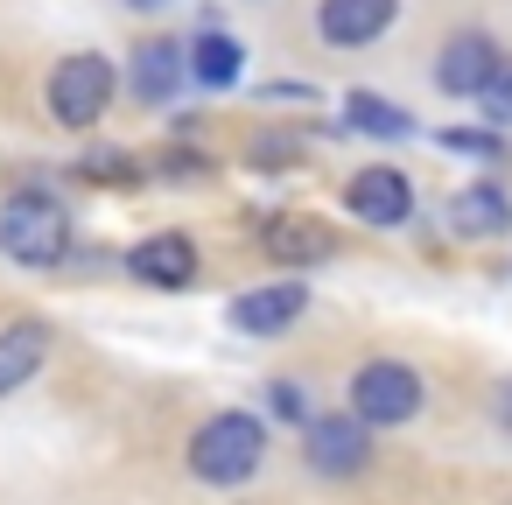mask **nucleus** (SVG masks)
I'll return each mask as SVG.
<instances>
[{
  "mask_svg": "<svg viewBox=\"0 0 512 505\" xmlns=\"http://www.w3.org/2000/svg\"><path fill=\"white\" fill-rule=\"evenodd\" d=\"M183 463H190V477H197V484L232 491V484H246V477L267 463V421H260V414H246V407H225V414H211V421L190 435Z\"/></svg>",
  "mask_w": 512,
  "mask_h": 505,
  "instance_id": "1",
  "label": "nucleus"
},
{
  "mask_svg": "<svg viewBox=\"0 0 512 505\" xmlns=\"http://www.w3.org/2000/svg\"><path fill=\"white\" fill-rule=\"evenodd\" d=\"M0 253L22 260V267H57L71 253V211L57 190H15L0 204Z\"/></svg>",
  "mask_w": 512,
  "mask_h": 505,
  "instance_id": "2",
  "label": "nucleus"
},
{
  "mask_svg": "<svg viewBox=\"0 0 512 505\" xmlns=\"http://www.w3.org/2000/svg\"><path fill=\"white\" fill-rule=\"evenodd\" d=\"M113 92H120L113 57H99V50H71V57H57V71H50V85H43V106H50L57 127L85 134V127H99V113L113 106Z\"/></svg>",
  "mask_w": 512,
  "mask_h": 505,
  "instance_id": "3",
  "label": "nucleus"
},
{
  "mask_svg": "<svg viewBox=\"0 0 512 505\" xmlns=\"http://www.w3.org/2000/svg\"><path fill=\"white\" fill-rule=\"evenodd\" d=\"M421 400H428V386L407 358H365L351 372V414L365 428H407L421 414Z\"/></svg>",
  "mask_w": 512,
  "mask_h": 505,
  "instance_id": "4",
  "label": "nucleus"
},
{
  "mask_svg": "<svg viewBox=\"0 0 512 505\" xmlns=\"http://www.w3.org/2000/svg\"><path fill=\"white\" fill-rule=\"evenodd\" d=\"M344 211H351L358 225H372V232L407 225V218H414V183H407V169H393V162L358 169V176L344 183Z\"/></svg>",
  "mask_w": 512,
  "mask_h": 505,
  "instance_id": "5",
  "label": "nucleus"
},
{
  "mask_svg": "<svg viewBox=\"0 0 512 505\" xmlns=\"http://www.w3.org/2000/svg\"><path fill=\"white\" fill-rule=\"evenodd\" d=\"M302 456H309L316 477H358V470L372 463V435H365L358 414H309Z\"/></svg>",
  "mask_w": 512,
  "mask_h": 505,
  "instance_id": "6",
  "label": "nucleus"
},
{
  "mask_svg": "<svg viewBox=\"0 0 512 505\" xmlns=\"http://www.w3.org/2000/svg\"><path fill=\"white\" fill-rule=\"evenodd\" d=\"M498 64H505V50H498L484 29H463V36H449V43L435 50V92H449V99H484V85L498 78Z\"/></svg>",
  "mask_w": 512,
  "mask_h": 505,
  "instance_id": "7",
  "label": "nucleus"
},
{
  "mask_svg": "<svg viewBox=\"0 0 512 505\" xmlns=\"http://www.w3.org/2000/svg\"><path fill=\"white\" fill-rule=\"evenodd\" d=\"M260 246H267V260H274L281 274L323 267V260L337 253V225H323V218H309V211H281V218L260 225Z\"/></svg>",
  "mask_w": 512,
  "mask_h": 505,
  "instance_id": "8",
  "label": "nucleus"
},
{
  "mask_svg": "<svg viewBox=\"0 0 512 505\" xmlns=\"http://www.w3.org/2000/svg\"><path fill=\"white\" fill-rule=\"evenodd\" d=\"M309 309V281H267V288H246L225 302V323L239 337H281L295 316Z\"/></svg>",
  "mask_w": 512,
  "mask_h": 505,
  "instance_id": "9",
  "label": "nucleus"
},
{
  "mask_svg": "<svg viewBox=\"0 0 512 505\" xmlns=\"http://www.w3.org/2000/svg\"><path fill=\"white\" fill-rule=\"evenodd\" d=\"M400 22V0H316V36L330 50H365Z\"/></svg>",
  "mask_w": 512,
  "mask_h": 505,
  "instance_id": "10",
  "label": "nucleus"
},
{
  "mask_svg": "<svg viewBox=\"0 0 512 505\" xmlns=\"http://www.w3.org/2000/svg\"><path fill=\"white\" fill-rule=\"evenodd\" d=\"M127 85H134V99H141V106H169V99L190 85V50H183V43H169V36H148V43L134 50Z\"/></svg>",
  "mask_w": 512,
  "mask_h": 505,
  "instance_id": "11",
  "label": "nucleus"
},
{
  "mask_svg": "<svg viewBox=\"0 0 512 505\" xmlns=\"http://www.w3.org/2000/svg\"><path fill=\"white\" fill-rule=\"evenodd\" d=\"M127 274L141 288H190L197 281V246L183 232H148L134 253H127Z\"/></svg>",
  "mask_w": 512,
  "mask_h": 505,
  "instance_id": "12",
  "label": "nucleus"
},
{
  "mask_svg": "<svg viewBox=\"0 0 512 505\" xmlns=\"http://www.w3.org/2000/svg\"><path fill=\"white\" fill-rule=\"evenodd\" d=\"M442 225H449L456 239H498V232L512 225V197H505L498 183H463V190L442 204Z\"/></svg>",
  "mask_w": 512,
  "mask_h": 505,
  "instance_id": "13",
  "label": "nucleus"
},
{
  "mask_svg": "<svg viewBox=\"0 0 512 505\" xmlns=\"http://www.w3.org/2000/svg\"><path fill=\"white\" fill-rule=\"evenodd\" d=\"M43 358H50V323H36V316L8 323L0 330V393H22L43 372Z\"/></svg>",
  "mask_w": 512,
  "mask_h": 505,
  "instance_id": "14",
  "label": "nucleus"
},
{
  "mask_svg": "<svg viewBox=\"0 0 512 505\" xmlns=\"http://www.w3.org/2000/svg\"><path fill=\"white\" fill-rule=\"evenodd\" d=\"M239 78H246V43L225 36V29H204V36L190 43V85H204V92H232Z\"/></svg>",
  "mask_w": 512,
  "mask_h": 505,
  "instance_id": "15",
  "label": "nucleus"
},
{
  "mask_svg": "<svg viewBox=\"0 0 512 505\" xmlns=\"http://www.w3.org/2000/svg\"><path fill=\"white\" fill-rule=\"evenodd\" d=\"M344 127H351V134H372V141H407V134H414L407 106H393V99H379V92H344Z\"/></svg>",
  "mask_w": 512,
  "mask_h": 505,
  "instance_id": "16",
  "label": "nucleus"
},
{
  "mask_svg": "<svg viewBox=\"0 0 512 505\" xmlns=\"http://www.w3.org/2000/svg\"><path fill=\"white\" fill-rule=\"evenodd\" d=\"M295 162H302V141H295V134H260V141H253V169H260V176H281V169H295Z\"/></svg>",
  "mask_w": 512,
  "mask_h": 505,
  "instance_id": "17",
  "label": "nucleus"
},
{
  "mask_svg": "<svg viewBox=\"0 0 512 505\" xmlns=\"http://www.w3.org/2000/svg\"><path fill=\"white\" fill-rule=\"evenodd\" d=\"M435 141H442L449 155H484V162H491V155H505V141H498V134H477V127H442Z\"/></svg>",
  "mask_w": 512,
  "mask_h": 505,
  "instance_id": "18",
  "label": "nucleus"
},
{
  "mask_svg": "<svg viewBox=\"0 0 512 505\" xmlns=\"http://www.w3.org/2000/svg\"><path fill=\"white\" fill-rule=\"evenodd\" d=\"M85 176L92 183H134V155L127 148H92L85 155Z\"/></svg>",
  "mask_w": 512,
  "mask_h": 505,
  "instance_id": "19",
  "label": "nucleus"
},
{
  "mask_svg": "<svg viewBox=\"0 0 512 505\" xmlns=\"http://www.w3.org/2000/svg\"><path fill=\"white\" fill-rule=\"evenodd\" d=\"M477 106H484V120H491V127H512V57L498 64V78L484 85V99H477Z\"/></svg>",
  "mask_w": 512,
  "mask_h": 505,
  "instance_id": "20",
  "label": "nucleus"
},
{
  "mask_svg": "<svg viewBox=\"0 0 512 505\" xmlns=\"http://www.w3.org/2000/svg\"><path fill=\"white\" fill-rule=\"evenodd\" d=\"M267 414H274V421H302V428H309V400H302V386H295V379H274V386H267Z\"/></svg>",
  "mask_w": 512,
  "mask_h": 505,
  "instance_id": "21",
  "label": "nucleus"
},
{
  "mask_svg": "<svg viewBox=\"0 0 512 505\" xmlns=\"http://www.w3.org/2000/svg\"><path fill=\"white\" fill-rule=\"evenodd\" d=\"M260 99L281 106V99H316V92H309V85H260Z\"/></svg>",
  "mask_w": 512,
  "mask_h": 505,
  "instance_id": "22",
  "label": "nucleus"
},
{
  "mask_svg": "<svg viewBox=\"0 0 512 505\" xmlns=\"http://www.w3.org/2000/svg\"><path fill=\"white\" fill-rule=\"evenodd\" d=\"M134 15H169V8H183V0H127Z\"/></svg>",
  "mask_w": 512,
  "mask_h": 505,
  "instance_id": "23",
  "label": "nucleus"
},
{
  "mask_svg": "<svg viewBox=\"0 0 512 505\" xmlns=\"http://www.w3.org/2000/svg\"><path fill=\"white\" fill-rule=\"evenodd\" d=\"M491 414H498V421H505V428H512V379H505V386H498V400H491Z\"/></svg>",
  "mask_w": 512,
  "mask_h": 505,
  "instance_id": "24",
  "label": "nucleus"
}]
</instances>
